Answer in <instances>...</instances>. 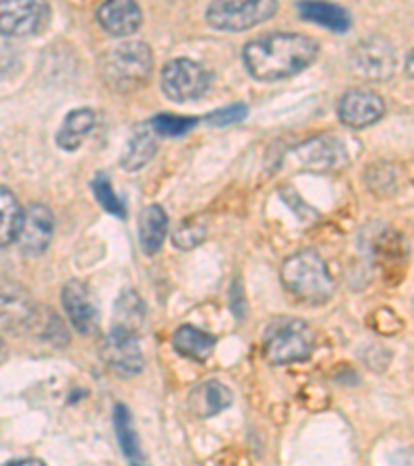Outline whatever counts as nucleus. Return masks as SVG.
<instances>
[{
	"instance_id": "13",
	"label": "nucleus",
	"mask_w": 414,
	"mask_h": 466,
	"mask_svg": "<svg viewBox=\"0 0 414 466\" xmlns=\"http://www.w3.org/2000/svg\"><path fill=\"white\" fill-rule=\"evenodd\" d=\"M96 19L104 32L112 37H126L141 27L143 13L139 5L131 0H110L97 9Z\"/></svg>"
},
{
	"instance_id": "30",
	"label": "nucleus",
	"mask_w": 414,
	"mask_h": 466,
	"mask_svg": "<svg viewBox=\"0 0 414 466\" xmlns=\"http://www.w3.org/2000/svg\"><path fill=\"white\" fill-rule=\"evenodd\" d=\"M133 466H137V464H133Z\"/></svg>"
},
{
	"instance_id": "5",
	"label": "nucleus",
	"mask_w": 414,
	"mask_h": 466,
	"mask_svg": "<svg viewBox=\"0 0 414 466\" xmlns=\"http://www.w3.org/2000/svg\"><path fill=\"white\" fill-rule=\"evenodd\" d=\"M276 11L272 0H217L206 9V19L220 32H245L272 19Z\"/></svg>"
},
{
	"instance_id": "6",
	"label": "nucleus",
	"mask_w": 414,
	"mask_h": 466,
	"mask_svg": "<svg viewBox=\"0 0 414 466\" xmlns=\"http://www.w3.org/2000/svg\"><path fill=\"white\" fill-rule=\"evenodd\" d=\"M160 86L168 100L185 104L207 92L209 75L191 58H175L162 66Z\"/></svg>"
},
{
	"instance_id": "23",
	"label": "nucleus",
	"mask_w": 414,
	"mask_h": 466,
	"mask_svg": "<svg viewBox=\"0 0 414 466\" xmlns=\"http://www.w3.org/2000/svg\"><path fill=\"white\" fill-rule=\"evenodd\" d=\"M115 430H116V438H118L120 448H123V454L135 464V461H137L141 454L139 438H137V433H135L131 412L125 407V404H116L115 407Z\"/></svg>"
},
{
	"instance_id": "26",
	"label": "nucleus",
	"mask_w": 414,
	"mask_h": 466,
	"mask_svg": "<svg viewBox=\"0 0 414 466\" xmlns=\"http://www.w3.org/2000/svg\"><path fill=\"white\" fill-rule=\"evenodd\" d=\"M206 237H207V228L201 220H185L177 228L172 243H175L178 249L189 251V249H193V247H197L199 243H203V238H206Z\"/></svg>"
},
{
	"instance_id": "3",
	"label": "nucleus",
	"mask_w": 414,
	"mask_h": 466,
	"mask_svg": "<svg viewBox=\"0 0 414 466\" xmlns=\"http://www.w3.org/2000/svg\"><path fill=\"white\" fill-rule=\"evenodd\" d=\"M100 73L106 87L118 94L137 92L152 77L154 55L146 42H123L102 58Z\"/></svg>"
},
{
	"instance_id": "25",
	"label": "nucleus",
	"mask_w": 414,
	"mask_h": 466,
	"mask_svg": "<svg viewBox=\"0 0 414 466\" xmlns=\"http://www.w3.org/2000/svg\"><path fill=\"white\" fill-rule=\"evenodd\" d=\"M152 129L160 137H183L185 133H189L195 125H197V118L195 116H175V115H157L149 120Z\"/></svg>"
},
{
	"instance_id": "19",
	"label": "nucleus",
	"mask_w": 414,
	"mask_h": 466,
	"mask_svg": "<svg viewBox=\"0 0 414 466\" xmlns=\"http://www.w3.org/2000/svg\"><path fill=\"white\" fill-rule=\"evenodd\" d=\"M172 347L187 359L206 360L214 352L216 336L195 326H180L172 336Z\"/></svg>"
},
{
	"instance_id": "2",
	"label": "nucleus",
	"mask_w": 414,
	"mask_h": 466,
	"mask_svg": "<svg viewBox=\"0 0 414 466\" xmlns=\"http://www.w3.org/2000/svg\"><path fill=\"white\" fill-rule=\"evenodd\" d=\"M280 278L284 289L300 303L323 305L334 295L336 284L321 255L313 249H303L290 255L282 263Z\"/></svg>"
},
{
	"instance_id": "4",
	"label": "nucleus",
	"mask_w": 414,
	"mask_h": 466,
	"mask_svg": "<svg viewBox=\"0 0 414 466\" xmlns=\"http://www.w3.org/2000/svg\"><path fill=\"white\" fill-rule=\"evenodd\" d=\"M313 344L311 328L305 321L282 318L269 326L263 340V352L269 363L290 365L311 357Z\"/></svg>"
},
{
	"instance_id": "12",
	"label": "nucleus",
	"mask_w": 414,
	"mask_h": 466,
	"mask_svg": "<svg viewBox=\"0 0 414 466\" xmlns=\"http://www.w3.org/2000/svg\"><path fill=\"white\" fill-rule=\"evenodd\" d=\"M55 235V214L44 204H32L25 212L19 247L25 255H42Z\"/></svg>"
},
{
	"instance_id": "28",
	"label": "nucleus",
	"mask_w": 414,
	"mask_h": 466,
	"mask_svg": "<svg viewBox=\"0 0 414 466\" xmlns=\"http://www.w3.org/2000/svg\"><path fill=\"white\" fill-rule=\"evenodd\" d=\"M5 466H46L42 461H35V458H24V461H13L6 462Z\"/></svg>"
},
{
	"instance_id": "18",
	"label": "nucleus",
	"mask_w": 414,
	"mask_h": 466,
	"mask_svg": "<svg viewBox=\"0 0 414 466\" xmlns=\"http://www.w3.org/2000/svg\"><path fill=\"white\" fill-rule=\"evenodd\" d=\"M139 245L146 255H156L162 249L168 235V216L160 206H147L139 216Z\"/></svg>"
},
{
	"instance_id": "8",
	"label": "nucleus",
	"mask_w": 414,
	"mask_h": 466,
	"mask_svg": "<svg viewBox=\"0 0 414 466\" xmlns=\"http://www.w3.org/2000/svg\"><path fill=\"white\" fill-rule=\"evenodd\" d=\"M350 65L367 81H388L396 71V50L386 37L369 35L352 48Z\"/></svg>"
},
{
	"instance_id": "7",
	"label": "nucleus",
	"mask_w": 414,
	"mask_h": 466,
	"mask_svg": "<svg viewBox=\"0 0 414 466\" xmlns=\"http://www.w3.org/2000/svg\"><path fill=\"white\" fill-rule=\"evenodd\" d=\"M100 355L108 370L120 378H133L143 370V352L137 332L133 329L112 326L110 332L104 336Z\"/></svg>"
},
{
	"instance_id": "11",
	"label": "nucleus",
	"mask_w": 414,
	"mask_h": 466,
	"mask_svg": "<svg viewBox=\"0 0 414 466\" xmlns=\"http://www.w3.org/2000/svg\"><path fill=\"white\" fill-rule=\"evenodd\" d=\"M60 300H63L65 313L69 318L71 326L77 329L81 336H89L97 332V326H100V313H97V307L94 303L92 295L86 289V284L77 280L66 282L60 292Z\"/></svg>"
},
{
	"instance_id": "21",
	"label": "nucleus",
	"mask_w": 414,
	"mask_h": 466,
	"mask_svg": "<svg viewBox=\"0 0 414 466\" xmlns=\"http://www.w3.org/2000/svg\"><path fill=\"white\" fill-rule=\"evenodd\" d=\"M297 9L300 17L311 24H318L321 27H328L331 32H348L352 25L350 15L346 13L342 6L331 3H298Z\"/></svg>"
},
{
	"instance_id": "24",
	"label": "nucleus",
	"mask_w": 414,
	"mask_h": 466,
	"mask_svg": "<svg viewBox=\"0 0 414 466\" xmlns=\"http://www.w3.org/2000/svg\"><path fill=\"white\" fill-rule=\"evenodd\" d=\"M92 193H94L97 204L106 209L108 214L118 218V220H123V218L126 216L125 201L118 198L115 189H112L110 178L106 175H102V172H100V175H96V178L92 180Z\"/></svg>"
},
{
	"instance_id": "1",
	"label": "nucleus",
	"mask_w": 414,
	"mask_h": 466,
	"mask_svg": "<svg viewBox=\"0 0 414 466\" xmlns=\"http://www.w3.org/2000/svg\"><path fill=\"white\" fill-rule=\"evenodd\" d=\"M319 44L303 34H266L243 48L247 73L257 81L295 77L315 63Z\"/></svg>"
},
{
	"instance_id": "9",
	"label": "nucleus",
	"mask_w": 414,
	"mask_h": 466,
	"mask_svg": "<svg viewBox=\"0 0 414 466\" xmlns=\"http://www.w3.org/2000/svg\"><path fill=\"white\" fill-rule=\"evenodd\" d=\"M50 6L35 0H6L0 5V29L5 35L11 37H25L42 32L44 25L48 24Z\"/></svg>"
},
{
	"instance_id": "27",
	"label": "nucleus",
	"mask_w": 414,
	"mask_h": 466,
	"mask_svg": "<svg viewBox=\"0 0 414 466\" xmlns=\"http://www.w3.org/2000/svg\"><path fill=\"white\" fill-rule=\"evenodd\" d=\"M248 108L245 104H230V106H224V108H217L214 112H209L206 116V123L212 125V127H228V125H235L240 123V120H245Z\"/></svg>"
},
{
	"instance_id": "29",
	"label": "nucleus",
	"mask_w": 414,
	"mask_h": 466,
	"mask_svg": "<svg viewBox=\"0 0 414 466\" xmlns=\"http://www.w3.org/2000/svg\"><path fill=\"white\" fill-rule=\"evenodd\" d=\"M404 71H406V75H409V77H412L414 79V50L410 52L409 56H406V63H404Z\"/></svg>"
},
{
	"instance_id": "17",
	"label": "nucleus",
	"mask_w": 414,
	"mask_h": 466,
	"mask_svg": "<svg viewBox=\"0 0 414 466\" xmlns=\"http://www.w3.org/2000/svg\"><path fill=\"white\" fill-rule=\"evenodd\" d=\"M96 125V115L89 108H77L65 116L56 133V146L65 152H77Z\"/></svg>"
},
{
	"instance_id": "16",
	"label": "nucleus",
	"mask_w": 414,
	"mask_h": 466,
	"mask_svg": "<svg viewBox=\"0 0 414 466\" xmlns=\"http://www.w3.org/2000/svg\"><path fill=\"white\" fill-rule=\"evenodd\" d=\"M297 156L311 170H328L342 164L344 149L340 141L331 137H318L297 147Z\"/></svg>"
},
{
	"instance_id": "14",
	"label": "nucleus",
	"mask_w": 414,
	"mask_h": 466,
	"mask_svg": "<svg viewBox=\"0 0 414 466\" xmlns=\"http://www.w3.org/2000/svg\"><path fill=\"white\" fill-rule=\"evenodd\" d=\"M232 400H235V396H232L230 388H226L224 383L216 380H207L191 390L187 404H189V410L197 419H209L228 409Z\"/></svg>"
},
{
	"instance_id": "15",
	"label": "nucleus",
	"mask_w": 414,
	"mask_h": 466,
	"mask_svg": "<svg viewBox=\"0 0 414 466\" xmlns=\"http://www.w3.org/2000/svg\"><path fill=\"white\" fill-rule=\"evenodd\" d=\"M157 152V141H156V131L152 125L143 123L133 127L129 135V141H126L125 152L120 156V167L129 172L141 170L146 164L152 160Z\"/></svg>"
},
{
	"instance_id": "22",
	"label": "nucleus",
	"mask_w": 414,
	"mask_h": 466,
	"mask_svg": "<svg viewBox=\"0 0 414 466\" xmlns=\"http://www.w3.org/2000/svg\"><path fill=\"white\" fill-rule=\"evenodd\" d=\"M143 315H146V305H143V299L137 292L126 290L118 297L115 307V326L137 332V328L143 323Z\"/></svg>"
},
{
	"instance_id": "20",
	"label": "nucleus",
	"mask_w": 414,
	"mask_h": 466,
	"mask_svg": "<svg viewBox=\"0 0 414 466\" xmlns=\"http://www.w3.org/2000/svg\"><path fill=\"white\" fill-rule=\"evenodd\" d=\"M25 222V209L19 206V201L15 195L3 187L0 189V247L13 245L15 240H19L21 230H24Z\"/></svg>"
},
{
	"instance_id": "10",
	"label": "nucleus",
	"mask_w": 414,
	"mask_h": 466,
	"mask_svg": "<svg viewBox=\"0 0 414 466\" xmlns=\"http://www.w3.org/2000/svg\"><path fill=\"white\" fill-rule=\"evenodd\" d=\"M386 112L383 97L369 89H352L338 102V118L350 129H365L378 123Z\"/></svg>"
}]
</instances>
